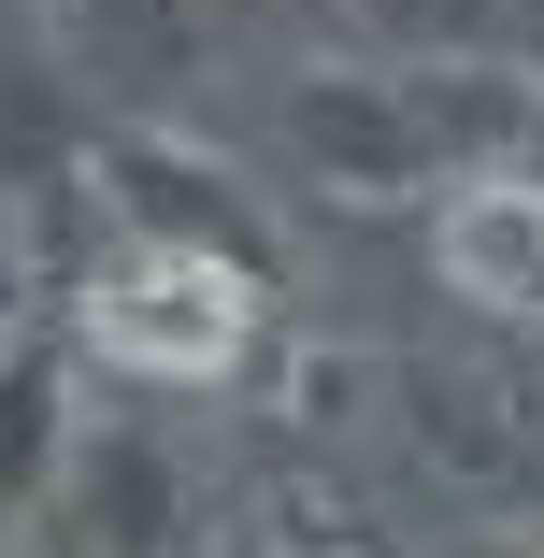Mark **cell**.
Instances as JSON below:
<instances>
[{
    "instance_id": "6da1fadb",
    "label": "cell",
    "mask_w": 544,
    "mask_h": 558,
    "mask_svg": "<svg viewBox=\"0 0 544 558\" xmlns=\"http://www.w3.org/2000/svg\"><path fill=\"white\" fill-rule=\"evenodd\" d=\"M244 329H258V287L230 258H201V244H144V258H116V272L86 287V344L130 359V373H172V387L230 373Z\"/></svg>"
},
{
    "instance_id": "7a4b0ae2",
    "label": "cell",
    "mask_w": 544,
    "mask_h": 558,
    "mask_svg": "<svg viewBox=\"0 0 544 558\" xmlns=\"http://www.w3.org/2000/svg\"><path fill=\"white\" fill-rule=\"evenodd\" d=\"M445 272L473 301H544V186H473L445 215Z\"/></svg>"
}]
</instances>
